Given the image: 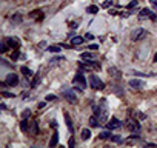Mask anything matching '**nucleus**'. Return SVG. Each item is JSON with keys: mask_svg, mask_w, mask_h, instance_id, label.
Instances as JSON below:
<instances>
[{"mask_svg": "<svg viewBox=\"0 0 157 148\" xmlns=\"http://www.w3.org/2000/svg\"><path fill=\"white\" fill-rule=\"evenodd\" d=\"M65 122H66L68 131L73 134V133H74V125H73V120H71V117H69V114H68V113H65Z\"/></svg>", "mask_w": 157, "mask_h": 148, "instance_id": "12", "label": "nucleus"}, {"mask_svg": "<svg viewBox=\"0 0 157 148\" xmlns=\"http://www.w3.org/2000/svg\"><path fill=\"white\" fill-rule=\"evenodd\" d=\"M125 127L131 131V133H139V131H140V123H139L137 119H128Z\"/></svg>", "mask_w": 157, "mask_h": 148, "instance_id": "5", "label": "nucleus"}, {"mask_svg": "<svg viewBox=\"0 0 157 148\" xmlns=\"http://www.w3.org/2000/svg\"><path fill=\"white\" fill-rule=\"evenodd\" d=\"M5 83H6L8 86H15V85H19V77H17V74H14V73L8 74L6 79H5Z\"/></svg>", "mask_w": 157, "mask_h": 148, "instance_id": "9", "label": "nucleus"}, {"mask_svg": "<svg viewBox=\"0 0 157 148\" xmlns=\"http://www.w3.org/2000/svg\"><path fill=\"white\" fill-rule=\"evenodd\" d=\"M20 128L22 131H29V122H28V119H23L20 122Z\"/></svg>", "mask_w": 157, "mask_h": 148, "instance_id": "23", "label": "nucleus"}, {"mask_svg": "<svg viewBox=\"0 0 157 148\" xmlns=\"http://www.w3.org/2000/svg\"><path fill=\"white\" fill-rule=\"evenodd\" d=\"M85 39H88V40H93V39H94V36L91 34V32H88V34L85 36Z\"/></svg>", "mask_w": 157, "mask_h": 148, "instance_id": "36", "label": "nucleus"}, {"mask_svg": "<svg viewBox=\"0 0 157 148\" xmlns=\"http://www.w3.org/2000/svg\"><path fill=\"white\" fill-rule=\"evenodd\" d=\"M147 36H148V31L145 29V28H136V29L133 31V34H131V39L134 42H139V40L145 39Z\"/></svg>", "mask_w": 157, "mask_h": 148, "instance_id": "4", "label": "nucleus"}, {"mask_svg": "<svg viewBox=\"0 0 157 148\" xmlns=\"http://www.w3.org/2000/svg\"><path fill=\"white\" fill-rule=\"evenodd\" d=\"M94 114L99 117L100 123H106L108 122V100L106 99H100L99 107H93Z\"/></svg>", "mask_w": 157, "mask_h": 148, "instance_id": "1", "label": "nucleus"}, {"mask_svg": "<svg viewBox=\"0 0 157 148\" xmlns=\"http://www.w3.org/2000/svg\"><path fill=\"white\" fill-rule=\"evenodd\" d=\"M111 142H114V144H123L125 140H123V137H122V136L116 134V136H112V137H111Z\"/></svg>", "mask_w": 157, "mask_h": 148, "instance_id": "25", "label": "nucleus"}, {"mask_svg": "<svg viewBox=\"0 0 157 148\" xmlns=\"http://www.w3.org/2000/svg\"><path fill=\"white\" fill-rule=\"evenodd\" d=\"M154 62H157V54H156V56H154Z\"/></svg>", "mask_w": 157, "mask_h": 148, "instance_id": "43", "label": "nucleus"}, {"mask_svg": "<svg viewBox=\"0 0 157 148\" xmlns=\"http://www.w3.org/2000/svg\"><path fill=\"white\" fill-rule=\"evenodd\" d=\"M73 85L77 86V88H80V90H85L86 88V77L82 73H77L74 76V79H73Z\"/></svg>", "mask_w": 157, "mask_h": 148, "instance_id": "3", "label": "nucleus"}, {"mask_svg": "<svg viewBox=\"0 0 157 148\" xmlns=\"http://www.w3.org/2000/svg\"><path fill=\"white\" fill-rule=\"evenodd\" d=\"M29 133H31L32 136L39 133V123H37V122H31V123H29Z\"/></svg>", "mask_w": 157, "mask_h": 148, "instance_id": "19", "label": "nucleus"}, {"mask_svg": "<svg viewBox=\"0 0 157 148\" xmlns=\"http://www.w3.org/2000/svg\"><path fill=\"white\" fill-rule=\"evenodd\" d=\"M88 123H89V127H99V125H100V120H99V117H97L96 116V114H94V116H91L89 117V120H88Z\"/></svg>", "mask_w": 157, "mask_h": 148, "instance_id": "14", "label": "nucleus"}, {"mask_svg": "<svg viewBox=\"0 0 157 148\" xmlns=\"http://www.w3.org/2000/svg\"><path fill=\"white\" fill-rule=\"evenodd\" d=\"M147 147H156V144H151V142H148V144H145Z\"/></svg>", "mask_w": 157, "mask_h": 148, "instance_id": "42", "label": "nucleus"}, {"mask_svg": "<svg viewBox=\"0 0 157 148\" xmlns=\"http://www.w3.org/2000/svg\"><path fill=\"white\" fill-rule=\"evenodd\" d=\"M46 51H50V53H59V51H62V46H57V45H50L46 48Z\"/></svg>", "mask_w": 157, "mask_h": 148, "instance_id": "24", "label": "nucleus"}, {"mask_svg": "<svg viewBox=\"0 0 157 148\" xmlns=\"http://www.w3.org/2000/svg\"><path fill=\"white\" fill-rule=\"evenodd\" d=\"M20 71H22V74H23L26 79H31L32 76H34V73H32V71H31L29 68H26V67H22V68H20Z\"/></svg>", "mask_w": 157, "mask_h": 148, "instance_id": "18", "label": "nucleus"}, {"mask_svg": "<svg viewBox=\"0 0 157 148\" xmlns=\"http://www.w3.org/2000/svg\"><path fill=\"white\" fill-rule=\"evenodd\" d=\"M80 59L82 60H96V54L93 53H82L80 54Z\"/></svg>", "mask_w": 157, "mask_h": 148, "instance_id": "15", "label": "nucleus"}, {"mask_svg": "<svg viewBox=\"0 0 157 148\" xmlns=\"http://www.w3.org/2000/svg\"><path fill=\"white\" fill-rule=\"evenodd\" d=\"M8 48H9L8 43H6V42H2V45H0V51H2V53H6Z\"/></svg>", "mask_w": 157, "mask_h": 148, "instance_id": "29", "label": "nucleus"}, {"mask_svg": "<svg viewBox=\"0 0 157 148\" xmlns=\"http://www.w3.org/2000/svg\"><path fill=\"white\" fill-rule=\"evenodd\" d=\"M128 85L131 86L133 90H142L143 86H145V82L143 80H139V79H131L128 82Z\"/></svg>", "mask_w": 157, "mask_h": 148, "instance_id": "10", "label": "nucleus"}, {"mask_svg": "<svg viewBox=\"0 0 157 148\" xmlns=\"http://www.w3.org/2000/svg\"><path fill=\"white\" fill-rule=\"evenodd\" d=\"M68 145H69V147H74V145H75V140H74V137H71V139H69Z\"/></svg>", "mask_w": 157, "mask_h": 148, "instance_id": "37", "label": "nucleus"}, {"mask_svg": "<svg viewBox=\"0 0 157 148\" xmlns=\"http://www.w3.org/2000/svg\"><path fill=\"white\" fill-rule=\"evenodd\" d=\"M29 114H31V109H25L23 114H22V117H23V119H28V117H29Z\"/></svg>", "mask_w": 157, "mask_h": 148, "instance_id": "31", "label": "nucleus"}, {"mask_svg": "<svg viewBox=\"0 0 157 148\" xmlns=\"http://www.w3.org/2000/svg\"><path fill=\"white\" fill-rule=\"evenodd\" d=\"M99 137H100L102 140L111 139V137H112V133H111V130H108V131H102V133L99 134Z\"/></svg>", "mask_w": 157, "mask_h": 148, "instance_id": "20", "label": "nucleus"}, {"mask_svg": "<svg viewBox=\"0 0 157 148\" xmlns=\"http://www.w3.org/2000/svg\"><path fill=\"white\" fill-rule=\"evenodd\" d=\"M122 123L123 122H120L117 117H111L110 120H108V123H106V128L108 130H119V128H122Z\"/></svg>", "mask_w": 157, "mask_h": 148, "instance_id": "7", "label": "nucleus"}, {"mask_svg": "<svg viewBox=\"0 0 157 148\" xmlns=\"http://www.w3.org/2000/svg\"><path fill=\"white\" fill-rule=\"evenodd\" d=\"M82 139L83 140H89L91 139V130H88V128L82 130Z\"/></svg>", "mask_w": 157, "mask_h": 148, "instance_id": "21", "label": "nucleus"}, {"mask_svg": "<svg viewBox=\"0 0 157 148\" xmlns=\"http://www.w3.org/2000/svg\"><path fill=\"white\" fill-rule=\"evenodd\" d=\"M151 5H153V6L157 9V0H151Z\"/></svg>", "mask_w": 157, "mask_h": 148, "instance_id": "39", "label": "nucleus"}, {"mask_svg": "<svg viewBox=\"0 0 157 148\" xmlns=\"http://www.w3.org/2000/svg\"><path fill=\"white\" fill-rule=\"evenodd\" d=\"M57 144H59V131L56 130V131L52 133V137H51V140H50V147L52 148V147H56Z\"/></svg>", "mask_w": 157, "mask_h": 148, "instance_id": "16", "label": "nucleus"}, {"mask_svg": "<svg viewBox=\"0 0 157 148\" xmlns=\"http://www.w3.org/2000/svg\"><path fill=\"white\" fill-rule=\"evenodd\" d=\"M62 96L66 99L68 102H71V103L77 102V96L74 94V90H62Z\"/></svg>", "mask_w": 157, "mask_h": 148, "instance_id": "8", "label": "nucleus"}, {"mask_svg": "<svg viewBox=\"0 0 157 148\" xmlns=\"http://www.w3.org/2000/svg\"><path fill=\"white\" fill-rule=\"evenodd\" d=\"M133 74H134V76H137V77H143V76H148V74H143V73H140V71H134Z\"/></svg>", "mask_w": 157, "mask_h": 148, "instance_id": "34", "label": "nucleus"}, {"mask_svg": "<svg viewBox=\"0 0 157 148\" xmlns=\"http://www.w3.org/2000/svg\"><path fill=\"white\" fill-rule=\"evenodd\" d=\"M45 100H46V102H54V100H57V97L54 96V94H48V96L45 97Z\"/></svg>", "mask_w": 157, "mask_h": 148, "instance_id": "30", "label": "nucleus"}, {"mask_svg": "<svg viewBox=\"0 0 157 148\" xmlns=\"http://www.w3.org/2000/svg\"><path fill=\"white\" fill-rule=\"evenodd\" d=\"M2 96H3V97H14V93H6V91H3Z\"/></svg>", "mask_w": 157, "mask_h": 148, "instance_id": "33", "label": "nucleus"}, {"mask_svg": "<svg viewBox=\"0 0 157 148\" xmlns=\"http://www.w3.org/2000/svg\"><path fill=\"white\" fill-rule=\"evenodd\" d=\"M51 127L52 128H57V122H56V120H52V122H51Z\"/></svg>", "mask_w": 157, "mask_h": 148, "instance_id": "40", "label": "nucleus"}, {"mask_svg": "<svg viewBox=\"0 0 157 148\" xmlns=\"http://www.w3.org/2000/svg\"><path fill=\"white\" fill-rule=\"evenodd\" d=\"M110 14H112V15H116V14H117V11H116V9H110Z\"/></svg>", "mask_w": 157, "mask_h": 148, "instance_id": "41", "label": "nucleus"}, {"mask_svg": "<svg viewBox=\"0 0 157 148\" xmlns=\"http://www.w3.org/2000/svg\"><path fill=\"white\" fill-rule=\"evenodd\" d=\"M137 5H139L137 0H133V2H129V3L126 5V9H133V8H136Z\"/></svg>", "mask_w": 157, "mask_h": 148, "instance_id": "28", "label": "nucleus"}, {"mask_svg": "<svg viewBox=\"0 0 157 148\" xmlns=\"http://www.w3.org/2000/svg\"><path fill=\"white\" fill-rule=\"evenodd\" d=\"M20 20H22V17H20L19 14H17V15H14V17H13V22H15V23H19Z\"/></svg>", "mask_w": 157, "mask_h": 148, "instance_id": "35", "label": "nucleus"}, {"mask_svg": "<svg viewBox=\"0 0 157 148\" xmlns=\"http://www.w3.org/2000/svg\"><path fill=\"white\" fill-rule=\"evenodd\" d=\"M88 49H91V51H97L99 49V45H96V43H93V45H89Z\"/></svg>", "mask_w": 157, "mask_h": 148, "instance_id": "32", "label": "nucleus"}, {"mask_svg": "<svg viewBox=\"0 0 157 148\" xmlns=\"http://www.w3.org/2000/svg\"><path fill=\"white\" fill-rule=\"evenodd\" d=\"M139 19H151V20H157V14H154L151 9L143 8L139 14Z\"/></svg>", "mask_w": 157, "mask_h": 148, "instance_id": "6", "label": "nucleus"}, {"mask_svg": "<svg viewBox=\"0 0 157 148\" xmlns=\"http://www.w3.org/2000/svg\"><path fill=\"white\" fill-rule=\"evenodd\" d=\"M110 5H112V2H111V0H108V2H105L103 5H102V6H103V8H108Z\"/></svg>", "mask_w": 157, "mask_h": 148, "instance_id": "38", "label": "nucleus"}, {"mask_svg": "<svg viewBox=\"0 0 157 148\" xmlns=\"http://www.w3.org/2000/svg\"><path fill=\"white\" fill-rule=\"evenodd\" d=\"M85 42V37H80V36H74L73 39H71V43L74 46H79V45H82V43Z\"/></svg>", "mask_w": 157, "mask_h": 148, "instance_id": "17", "label": "nucleus"}, {"mask_svg": "<svg viewBox=\"0 0 157 148\" xmlns=\"http://www.w3.org/2000/svg\"><path fill=\"white\" fill-rule=\"evenodd\" d=\"M89 86L94 88V90H103L105 88V82L102 79H99L96 74H91L89 76Z\"/></svg>", "mask_w": 157, "mask_h": 148, "instance_id": "2", "label": "nucleus"}, {"mask_svg": "<svg viewBox=\"0 0 157 148\" xmlns=\"http://www.w3.org/2000/svg\"><path fill=\"white\" fill-rule=\"evenodd\" d=\"M6 43L9 45V48H13V49L20 48V40L17 39V37H8V39H6Z\"/></svg>", "mask_w": 157, "mask_h": 148, "instance_id": "11", "label": "nucleus"}, {"mask_svg": "<svg viewBox=\"0 0 157 148\" xmlns=\"http://www.w3.org/2000/svg\"><path fill=\"white\" fill-rule=\"evenodd\" d=\"M110 74H112L116 79H120V73H119L116 68H110Z\"/></svg>", "mask_w": 157, "mask_h": 148, "instance_id": "27", "label": "nucleus"}, {"mask_svg": "<svg viewBox=\"0 0 157 148\" xmlns=\"http://www.w3.org/2000/svg\"><path fill=\"white\" fill-rule=\"evenodd\" d=\"M129 113L134 116V119H137V120H145L147 119V114L145 113H140V111H134V109H129Z\"/></svg>", "mask_w": 157, "mask_h": 148, "instance_id": "13", "label": "nucleus"}, {"mask_svg": "<svg viewBox=\"0 0 157 148\" xmlns=\"http://www.w3.org/2000/svg\"><path fill=\"white\" fill-rule=\"evenodd\" d=\"M86 13H89V14H97V13H99V6H97V5H89V6L86 8Z\"/></svg>", "mask_w": 157, "mask_h": 148, "instance_id": "22", "label": "nucleus"}, {"mask_svg": "<svg viewBox=\"0 0 157 148\" xmlns=\"http://www.w3.org/2000/svg\"><path fill=\"white\" fill-rule=\"evenodd\" d=\"M20 57V51H19V48L17 49H14V53H13V56H11V59H13V62H15Z\"/></svg>", "mask_w": 157, "mask_h": 148, "instance_id": "26", "label": "nucleus"}]
</instances>
